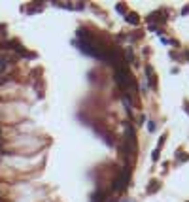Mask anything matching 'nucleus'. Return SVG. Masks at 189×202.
<instances>
[{"mask_svg": "<svg viewBox=\"0 0 189 202\" xmlns=\"http://www.w3.org/2000/svg\"><path fill=\"white\" fill-rule=\"evenodd\" d=\"M148 129H150V130H155V123L150 121V123H148Z\"/></svg>", "mask_w": 189, "mask_h": 202, "instance_id": "8", "label": "nucleus"}, {"mask_svg": "<svg viewBox=\"0 0 189 202\" xmlns=\"http://www.w3.org/2000/svg\"><path fill=\"white\" fill-rule=\"evenodd\" d=\"M127 59H129V61H134V55H132V51H127Z\"/></svg>", "mask_w": 189, "mask_h": 202, "instance_id": "7", "label": "nucleus"}, {"mask_svg": "<svg viewBox=\"0 0 189 202\" xmlns=\"http://www.w3.org/2000/svg\"><path fill=\"white\" fill-rule=\"evenodd\" d=\"M127 21L136 25V23H138V13H127Z\"/></svg>", "mask_w": 189, "mask_h": 202, "instance_id": "4", "label": "nucleus"}, {"mask_svg": "<svg viewBox=\"0 0 189 202\" xmlns=\"http://www.w3.org/2000/svg\"><path fill=\"white\" fill-rule=\"evenodd\" d=\"M117 11H119V13H127V10H125L123 4H117Z\"/></svg>", "mask_w": 189, "mask_h": 202, "instance_id": "6", "label": "nucleus"}, {"mask_svg": "<svg viewBox=\"0 0 189 202\" xmlns=\"http://www.w3.org/2000/svg\"><path fill=\"white\" fill-rule=\"evenodd\" d=\"M167 17H168V13H164V10H159V11H155V13H150L148 21H153V23H167Z\"/></svg>", "mask_w": 189, "mask_h": 202, "instance_id": "3", "label": "nucleus"}, {"mask_svg": "<svg viewBox=\"0 0 189 202\" xmlns=\"http://www.w3.org/2000/svg\"><path fill=\"white\" fill-rule=\"evenodd\" d=\"M129 178H131V170L129 168H123L121 170V174H119L117 178H115V181H114V191H117V193H123L127 189V183H129Z\"/></svg>", "mask_w": 189, "mask_h": 202, "instance_id": "2", "label": "nucleus"}, {"mask_svg": "<svg viewBox=\"0 0 189 202\" xmlns=\"http://www.w3.org/2000/svg\"><path fill=\"white\" fill-rule=\"evenodd\" d=\"M157 185H159V181H151V183H150V187H148V193H155V191H157Z\"/></svg>", "mask_w": 189, "mask_h": 202, "instance_id": "5", "label": "nucleus"}, {"mask_svg": "<svg viewBox=\"0 0 189 202\" xmlns=\"http://www.w3.org/2000/svg\"><path fill=\"white\" fill-rule=\"evenodd\" d=\"M115 81L123 87V89H134V81H132V76L129 72V68L125 64H119L117 70H115Z\"/></svg>", "mask_w": 189, "mask_h": 202, "instance_id": "1", "label": "nucleus"}]
</instances>
